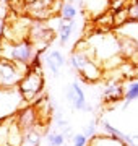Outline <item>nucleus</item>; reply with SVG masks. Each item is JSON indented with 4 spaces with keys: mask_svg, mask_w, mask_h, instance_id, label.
Returning <instances> with one entry per match:
<instances>
[{
    "mask_svg": "<svg viewBox=\"0 0 138 146\" xmlns=\"http://www.w3.org/2000/svg\"><path fill=\"white\" fill-rule=\"evenodd\" d=\"M28 106L20 88H0V120L16 117Z\"/></svg>",
    "mask_w": 138,
    "mask_h": 146,
    "instance_id": "nucleus-1",
    "label": "nucleus"
},
{
    "mask_svg": "<svg viewBox=\"0 0 138 146\" xmlns=\"http://www.w3.org/2000/svg\"><path fill=\"white\" fill-rule=\"evenodd\" d=\"M18 88H20L23 98H25L29 106L34 104V101H37L39 94L42 93V88H44V78L41 70L29 67V72L25 75V78L21 80Z\"/></svg>",
    "mask_w": 138,
    "mask_h": 146,
    "instance_id": "nucleus-2",
    "label": "nucleus"
},
{
    "mask_svg": "<svg viewBox=\"0 0 138 146\" xmlns=\"http://www.w3.org/2000/svg\"><path fill=\"white\" fill-rule=\"evenodd\" d=\"M29 67L10 60H0V88H18Z\"/></svg>",
    "mask_w": 138,
    "mask_h": 146,
    "instance_id": "nucleus-3",
    "label": "nucleus"
},
{
    "mask_svg": "<svg viewBox=\"0 0 138 146\" xmlns=\"http://www.w3.org/2000/svg\"><path fill=\"white\" fill-rule=\"evenodd\" d=\"M29 41L33 42V46L36 47V50L39 54L54 41V31L47 25H44V21H34L33 20L31 29H29Z\"/></svg>",
    "mask_w": 138,
    "mask_h": 146,
    "instance_id": "nucleus-4",
    "label": "nucleus"
},
{
    "mask_svg": "<svg viewBox=\"0 0 138 146\" xmlns=\"http://www.w3.org/2000/svg\"><path fill=\"white\" fill-rule=\"evenodd\" d=\"M78 75H80L81 81L91 84V83L99 81L104 76V68H102V65L99 62L91 60V58H86L85 62H83V67H81Z\"/></svg>",
    "mask_w": 138,
    "mask_h": 146,
    "instance_id": "nucleus-5",
    "label": "nucleus"
},
{
    "mask_svg": "<svg viewBox=\"0 0 138 146\" xmlns=\"http://www.w3.org/2000/svg\"><path fill=\"white\" fill-rule=\"evenodd\" d=\"M81 3L85 7L86 15L93 16L94 20L111 10V0H81Z\"/></svg>",
    "mask_w": 138,
    "mask_h": 146,
    "instance_id": "nucleus-6",
    "label": "nucleus"
},
{
    "mask_svg": "<svg viewBox=\"0 0 138 146\" xmlns=\"http://www.w3.org/2000/svg\"><path fill=\"white\" fill-rule=\"evenodd\" d=\"M123 94H125L123 84L109 83L107 88L104 89V93H102V98H104V101H107V102H117V101L123 99Z\"/></svg>",
    "mask_w": 138,
    "mask_h": 146,
    "instance_id": "nucleus-7",
    "label": "nucleus"
},
{
    "mask_svg": "<svg viewBox=\"0 0 138 146\" xmlns=\"http://www.w3.org/2000/svg\"><path fill=\"white\" fill-rule=\"evenodd\" d=\"M88 146H127V145H123L119 138H114V136L102 133V135H96L94 138H91Z\"/></svg>",
    "mask_w": 138,
    "mask_h": 146,
    "instance_id": "nucleus-8",
    "label": "nucleus"
},
{
    "mask_svg": "<svg viewBox=\"0 0 138 146\" xmlns=\"http://www.w3.org/2000/svg\"><path fill=\"white\" fill-rule=\"evenodd\" d=\"M41 127V125H39ZM39 127L33 128V130L25 131L23 135V143L21 146H41V131H39Z\"/></svg>",
    "mask_w": 138,
    "mask_h": 146,
    "instance_id": "nucleus-9",
    "label": "nucleus"
},
{
    "mask_svg": "<svg viewBox=\"0 0 138 146\" xmlns=\"http://www.w3.org/2000/svg\"><path fill=\"white\" fill-rule=\"evenodd\" d=\"M138 99V80L135 81H130L127 84V89H125V94H123V106L122 109H127L132 101Z\"/></svg>",
    "mask_w": 138,
    "mask_h": 146,
    "instance_id": "nucleus-10",
    "label": "nucleus"
},
{
    "mask_svg": "<svg viewBox=\"0 0 138 146\" xmlns=\"http://www.w3.org/2000/svg\"><path fill=\"white\" fill-rule=\"evenodd\" d=\"M73 21H70V23H60V26H58V42H60V46H65L67 42H68L70 36H72V33H73Z\"/></svg>",
    "mask_w": 138,
    "mask_h": 146,
    "instance_id": "nucleus-11",
    "label": "nucleus"
},
{
    "mask_svg": "<svg viewBox=\"0 0 138 146\" xmlns=\"http://www.w3.org/2000/svg\"><path fill=\"white\" fill-rule=\"evenodd\" d=\"M76 15H78V10H76V7L73 3H64L62 10H60V18H62V21L70 23V21H73L76 18Z\"/></svg>",
    "mask_w": 138,
    "mask_h": 146,
    "instance_id": "nucleus-12",
    "label": "nucleus"
},
{
    "mask_svg": "<svg viewBox=\"0 0 138 146\" xmlns=\"http://www.w3.org/2000/svg\"><path fill=\"white\" fill-rule=\"evenodd\" d=\"M46 141H47V146H64L67 145L65 138L62 133H57V131H49L47 135H46Z\"/></svg>",
    "mask_w": 138,
    "mask_h": 146,
    "instance_id": "nucleus-13",
    "label": "nucleus"
},
{
    "mask_svg": "<svg viewBox=\"0 0 138 146\" xmlns=\"http://www.w3.org/2000/svg\"><path fill=\"white\" fill-rule=\"evenodd\" d=\"M81 133H83L88 140L94 138V136L98 135V120H91L88 125L83 127V131H81Z\"/></svg>",
    "mask_w": 138,
    "mask_h": 146,
    "instance_id": "nucleus-14",
    "label": "nucleus"
},
{
    "mask_svg": "<svg viewBox=\"0 0 138 146\" xmlns=\"http://www.w3.org/2000/svg\"><path fill=\"white\" fill-rule=\"evenodd\" d=\"M44 63H46V67L49 68V72L52 73L54 76H58V72H60V67L57 65V62H55V60H52V58L49 57V55H46V60H44Z\"/></svg>",
    "mask_w": 138,
    "mask_h": 146,
    "instance_id": "nucleus-15",
    "label": "nucleus"
},
{
    "mask_svg": "<svg viewBox=\"0 0 138 146\" xmlns=\"http://www.w3.org/2000/svg\"><path fill=\"white\" fill-rule=\"evenodd\" d=\"M47 55L52 58V60H55V62H57V65H58L60 68L64 67L65 63H67V60H65V57H64V54L60 52V50H50Z\"/></svg>",
    "mask_w": 138,
    "mask_h": 146,
    "instance_id": "nucleus-16",
    "label": "nucleus"
},
{
    "mask_svg": "<svg viewBox=\"0 0 138 146\" xmlns=\"http://www.w3.org/2000/svg\"><path fill=\"white\" fill-rule=\"evenodd\" d=\"M72 145L73 146H88L90 141H88V138L83 133H75L73 138H72Z\"/></svg>",
    "mask_w": 138,
    "mask_h": 146,
    "instance_id": "nucleus-17",
    "label": "nucleus"
},
{
    "mask_svg": "<svg viewBox=\"0 0 138 146\" xmlns=\"http://www.w3.org/2000/svg\"><path fill=\"white\" fill-rule=\"evenodd\" d=\"M128 18L132 21H138V0H132L128 5Z\"/></svg>",
    "mask_w": 138,
    "mask_h": 146,
    "instance_id": "nucleus-18",
    "label": "nucleus"
},
{
    "mask_svg": "<svg viewBox=\"0 0 138 146\" xmlns=\"http://www.w3.org/2000/svg\"><path fill=\"white\" fill-rule=\"evenodd\" d=\"M54 119H55V123H57V127L58 128H64V127H68V122L62 117L60 114H55L54 115Z\"/></svg>",
    "mask_w": 138,
    "mask_h": 146,
    "instance_id": "nucleus-19",
    "label": "nucleus"
},
{
    "mask_svg": "<svg viewBox=\"0 0 138 146\" xmlns=\"http://www.w3.org/2000/svg\"><path fill=\"white\" fill-rule=\"evenodd\" d=\"M60 133H62L65 138H73V135H72V127H70V125H68V127H64Z\"/></svg>",
    "mask_w": 138,
    "mask_h": 146,
    "instance_id": "nucleus-20",
    "label": "nucleus"
},
{
    "mask_svg": "<svg viewBox=\"0 0 138 146\" xmlns=\"http://www.w3.org/2000/svg\"><path fill=\"white\" fill-rule=\"evenodd\" d=\"M3 28H5V20L0 16V39H2V34H3Z\"/></svg>",
    "mask_w": 138,
    "mask_h": 146,
    "instance_id": "nucleus-21",
    "label": "nucleus"
},
{
    "mask_svg": "<svg viewBox=\"0 0 138 146\" xmlns=\"http://www.w3.org/2000/svg\"><path fill=\"white\" fill-rule=\"evenodd\" d=\"M111 2H112V0H111ZM128 2H132V0H128Z\"/></svg>",
    "mask_w": 138,
    "mask_h": 146,
    "instance_id": "nucleus-22",
    "label": "nucleus"
},
{
    "mask_svg": "<svg viewBox=\"0 0 138 146\" xmlns=\"http://www.w3.org/2000/svg\"><path fill=\"white\" fill-rule=\"evenodd\" d=\"M64 146H67V145H64Z\"/></svg>",
    "mask_w": 138,
    "mask_h": 146,
    "instance_id": "nucleus-23",
    "label": "nucleus"
}]
</instances>
